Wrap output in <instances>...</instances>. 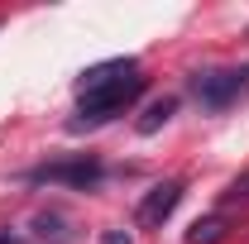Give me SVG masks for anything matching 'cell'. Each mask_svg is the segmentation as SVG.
I'll return each mask as SVG.
<instances>
[{"instance_id": "cell-2", "label": "cell", "mask_w": 249, "mask_h": 244, "mask_svg": "<svg viewBox=\"0 0 249 244\" xmlns=\"http://www.w3.org/2000/svg\"><path fill=\"white\" fill-rule=\"evenodd\" d=\"M249 91V62L245 67H225V72H196L192 77V96L206 105V110H225Z\"/></svg>"}, {"instance_id": "cell-1", "label": "cell", "mask_w": 249, "mask_h": 244, "mask_svg": "<svg viewBox=\"0 0 249 244\" xmlns=\"http://www.w3.org/2000/svg\"><path fill=\"white\" fill-rule=\"evenodd\" d=\"M144 72H134V77H124V82H115V87H106V91H96L82 101V110H77V120H72V129H87V124H101L110 120V115H120L124 105H134L139 96H144Z\"/></svg>"}, {"instance_id": "cell-3", "label": "cell", "mask_w": 249, "mask_h": 244, "mask_svg": "<svg viewBox=\"0 0 249 244\" xmlns=\"http://www.w3.org/2000/svg\"><path fill=\"white\" fill-rule=\"evenodd\" d=\"M178 201H182V182H158L154 192H144V201H139L134 220H139L144 230H163V220L178 211Z\"/></svg>"}, {"instance_id": "cell-10", "label": "cell", "mask_w": 249, "mask_h": 244, "mask_svg": "<svg viewBox=\"0 0 249 244\" xmlns=\"http://www.w3.org/2000/svg\"><path fill=\"white\" fill-rule=\"evenodd\" d=\"M101 244H129V230H106Z\"/></svg>"}, {"instance_id": "cell-8", "label": "cell", "mask_w": 249, "mask_h": 244, "mask_svg": "<svg viewBox=\"0 0 249 244\" xmlns=\"http://www.w3.org/2000/svg\"><path fill=\"white\" fill-rule=\"evenodd\" d=\"M34 235L48 240V244H67V240H72V230H62V215H53V211L34 215Z\"/></svg>"}, {"instance_id": "cell-4", "label": "cell", "mask_w": 249, "mask_h": 244, "mask_svg": "<svg viewBox=\"0 0 249 244\" xmlns=\"http://www.w3.org/2000/svg\"><path fill=\"white\" fill-rule=\"evenodd\" d=\"M34 182H62V187H96L101 182V163L96 158H77V163H48V168H34Z\"/></svg>"}, {"instance_id": "cell-6", "label": "cell", "mask_w": 249, "mask_h": 244, "mask_svg": "<svg viewBox=\"0 0 249 244\" xmlns=\"http://www.w3.org/2000/svg\"><path fill=\"white\" fill-rule=\"evenodd\" d=\"M173 110H178V96H158V101L144 105V115L134 120V129H139V134H158L163 124L173 120Z\"/></svg>"}, {"instance_id": "cell-11", "label": "cell", "mask_w": 249, "mask_h": 244, "mask_svg": "<svg viewBox=\"0 0 249 244\" xmlns=\"http://www.w3.org/2000/svg\"><path fill=\"white\" fill-rule=\"evenodd\" d=\"M0 244H19V240H10V235H0Z\"/></svg>"}, {"instance_id": "cell-5", "label": "cell", "mask_w": 249, "mask_h": 244, "mask_svg": "<svg viewBox=\"0 0 249 244\" xmlns=\"http://www.w3.org/2000/svg\"><path fill=\"white\" fill-rule=\"evenodd\" d=\"M139 72V62L134 58H110V62H96V67H87L82 77H77V96L87 101V96L106 91V87H115V82H124V77H134Z\"/></svg>"}, {"instance_id": "cell-7", "label": "cell", "mask_w": 249, "mask_h": 244, "mask_svg": "<svg viewBox=\"0 0 249 244\" xmlns=\"http://www.w3.org/2000/svg\"><path fill=\"white\" fill-rule=\"evenodd\" d=\"M225 215H201V220H192V230H187V244H220L225 240Z\"/></svg>"}, {"instance_id": "cell-9", "label": "cell", "mask_w": 249, "mask_h": 244, "mask_svg": "<svg viewBox=\"0 0 249 244\" xmlns=\"http://www.w3.org/2000/svg\"><path fill=\"white\" fill-rule=\"evenodd\" d=\"M230 201H249V173H240L235 182H230V192H225Z\"/></svg>"}]
</instances>
